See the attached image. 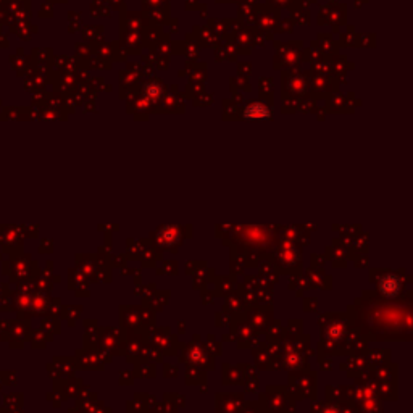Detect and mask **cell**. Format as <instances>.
<instances>
[{"label":"cell","mask_w":413,"mask_h":413,"mask_svg":"<svg viewBox=\"0 0 413 413\" xmlns=\"http://www.w3.org/2000/svg\"><path fill=\"white\" fill-rule=\"evenodd\" d=\"M246 118H268V110L261 105H252L246 111Z\"/></svg>","instance_id":"obj_2"},{"label":"cell","mask_w":413,"mask_h":413,"mask_svg":"<svg viewBox=\"0 0 413 413\" xmlns=\"http://www.w3.org/2000/svg\"><path fill=\"white\" fill-rule=\"evenodd\" d=\"M378 289L387 299H394L396 296H399L400 289H402V283L399 281V278L396 274H384L383 278L378 281Z\"/></svg>","instance_id":"obj_1"}]
</instances>
